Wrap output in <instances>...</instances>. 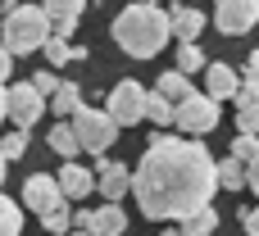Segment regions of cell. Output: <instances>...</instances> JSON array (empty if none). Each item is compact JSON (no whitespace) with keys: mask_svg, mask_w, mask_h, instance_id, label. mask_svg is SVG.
Listing matches in <instances>:
<instances>
[{"mask_svg":"<svg viewBox=\"0 0 259 236\" xmlns=\"http://www.w3.org/2000/svg\"><path fill=\"white\" fill-rule=\"evenodd\" d=\"M68 236H91V232H68Z\"/></svg>","mask_w":259,"mask_h":236,"instance_id":"cell-38","label":"cell"},{"mask_svg":"<svg viewBox=\"0 0 259 236\" xmlns=\"http://www.w3.org/2000/svg\"><path fill=\"white\" fill-rule=\"evenodd\" d=\"M9 68H14V55H9V50H5V45H0V86H5V82H9Z\"/></svg>","mask_w":259,"mask_h":236,"instance_id":"cell-34","label":"cell"},{"mask_svg":"<svg viewBox=\"0 0 259 236\" xmlns=\"http://www.w3.org/2000/svg\"><path fill=\"white\" fill-rule=\"evenodd\" d=\"M155 96H164V100L178 109V105L191 96V77H182L178 68H168V73H159V82H155Z\"/></svg>","mask_w":259,"mask_h":236,"instance_id":"cell-17","label":"cell"},{"mask_svg":"<svg viewBox=\"0 0 259 236\" xmlns=\"http://www.w3.org/2000/svg\"><path fill=\"white\" fill-rule=\"evenodd\" d=\"M23 150H27V132H9V136H0V155L14 164V159H23Z\"/></svg>","mask_w":259,"mask_h":236,"instance_id":"cell-27","label":"cell"},{"mask_svg":"<svg viewBox=\"0 0 259 236\" xmlns=\"http://www.w3.org/2000/svg\"><path fill=\"white\" fill-rule=\"evenodd\" d=\"M246 186L259 196V159H250V164H246Z\"/></svg>","mask_w":259,"mask_h":236,"instance_id":"cell-33","label":"cell"},{"mask_svg":"<svg viewBox=\"0 0 259 236\" xmlns=\"http://www.w3.org/2000/svg\"><path fill=\"white\" fill-rule=\"evenodd\" d=\"M91 173H96V191L105 196V205H118V200H123V196L132 191V168H127V164L100 159V164H96Z\"/></svg>","mask_w":259,"mask_h":236,"instance_id":"cell-10","label":"cell"},{"mask_svg":"<svg viewBox=\"0 0 259 236\" xmlns=\"http://www.w3.org/2000/svg\"><path fill=\"white\" fill-rule=\"evenodd\" d=\"M178 232H182V236H214V232H219V209H200V214H191Z\"/></svg>","mask_w":259,"mask_h":236,"instance_id":"cell-19","label":"cell"},{"mask_svg":"<svg viewBox=\"0 0 259 236\" xmlns=\"http://www.w3.org/2000/svg\"><path fill=\"white\" fill-rule=\"evenodd\" d=\"M146 86L137 82V77H123L109 96H105V114L114 118V127H132V123H141L146 118Z\"/></svg>","mask_w":259,"mask_h":236,"instance_id":"cell-6","label":"cell"},{"mask_svg":"<svg viewBox=\"0 0 259 236\" xmlns=\"http://www.w3.org/2000/svg\"><path fill=\"white\" fill-rule=\"evenodd\" d=\"M41 50H46V64H50V68H59V64H87V45L59 41V36H50Z\"/></svg>","mask_w":259,"mask_h":236,"instance_id":"cell-16","label":"cell"},{"mask_svg":"<svg viewBox=\"0 0 259 236\" xmlns=\"http://www.w3.org/2000/svg\"><path fill=\"white\" fill-rule=\"evenodd\" d=\"M219 114H223V109H219L205 91H191V96L173 109V127H178L187 141H200L205 132H214V127H219Z\"/></svg>","mask_w":259,"mask_h":236,"instance_id":"cell-5","label":"cell"},{"mask_svg":"<svg viewBox=\"0 0 259 236\" xmlns=\"http://www.w3.org/2000/svg\"><path fill=\"white\" fill-rule=\"evenodd\" d=\"M41 114H46V100L32 91V82H14V86H5V118H9L18 132H27Z\"/></svg>","mask_w":259,"mask_h":236,"instance_id":"cell-7","label":"cell"},{"mask_svg":"<svg viewBox=\"0 0 259 236\" xmlns=\"http://www.w3.org/2000/svg\"><path fill=\"white\" fill-rule=\"evenodd\" d=\"M50 109H55L59 118H73V114L82 109V86H77V82H59V91L50 96Z\"/></svg>","mask_w":259,"mask_h":236,"instance_id":"cell-18","label":"cell"},{"mask_svg":"<svg viewBox=\"0 0 259 236\" xmlns=\"http://www.w3.org/2000/svg\"><path fill=\"white\" fill-rule=\"evenodd\" d=\"M146 118H150L155 127H168V123H173V105H168L164 96L150 91V96H146Z\"/></svg>","mask_w":259,"mask_h":236,"instance_id":"cell-24","label":"cell"},{"mask_svg":"<svg viewBox=\"0 0 259 236\" xmlns=\"http://www.w3.org/2000/svg\"><path fill=\"white\" fill-rule=\"evenodd\" d=\"M214 191H219V159L209 155L205 141L155 136L141 164L132 168V196L150 223H164V218L187 223L191 214L209 209Z\"/></svg>","mask_w":259,"mask_h":236,"instance_id":"cell-1","label":"cell"},{"mask_svg":"<svg viewBox=\"0 0 259 236\" xmlns=\"http://www.w3.org/2000/svg\"><path fill=\"white\" fill-rule=\"evenodd\" d=\"M241 227H246V236H259V205H255V209H246Z\"/></svg>","mask_w":259,"mask_h":236,"instance_id":"cell-32","label":"cell"},{"mask_svg":"<svg viewBox=\"0 0 259 236\" xmlns=\"http://www.w3.org/2000/svg\"><path fill=\"white\" fill-rule=\"evenodd\" d=\"M228 159H237V164L259 159V136H241V132H237V141H232V155H228Z\"/></svg>","mask_w":259,"mask_h":236,"instance_id":"cell-26","label":"cell"},{"mask_svg":"<svg viewBox=\"0 0 259 236\" xmlns=\"http://www.w3.org/2000/svg\"><path fill=\"white\" fill-rule=\"evenodd\" d=\"M196 68H209V55H205L200 45H182V50H178V73L191 77Z\"/></svg>","mask_w":259,"mask_h":236,"instance_id":"cell-23","label":"cell"},{"mask_svg":"<svg viewBox=\"0 0 259 236\" xmlns=\"http://www.w3.org/2000/svg\"><path fill=\"white\" fill-rule=\"evenodd\" d=\"M50 41V23L41 14V5H9L0 18V45L9 55H36Z\"/></svg>","mask_w":259,"mask_h":236,"instance_id":"cell-3","label":"cell"},{"mask_svg":"<svg viewBox=\"0 0 259 236\" xmlns=\"http://www.w3.org/2000/svg\"><path fill=\"white\" fill-rule=\"evenodd\" d=\"M55 186H59L64 205H68V200H87V196L96 191V173L82 168V164H64V168L55 173Z\"/></svg>","mask_w":259,"mask_h":236,"instance_id":"cell-12","label":"cell"},{"mask_svg":"<svg viewBox=\"0 0 259 236\" xmlns=\"http://www.w3.org/2000/svg\"><path fill=\"white\" fill-rule=\"evenodd\" d=\"M0 236H23V209L9 196H0Z\"/></svg>","mask_w":259,"mask_h":236,"instance_id":"cell-22","label":"cell"},{"mask_svg":"<svg viewBox=\"0 0 259 236\" xmlns=\"http://www.w3.org/2000/svg\"><path fill=\"white\" fill-rule=\"evenodd\" d=\"M159 236H182V232H178V227H168V232H159Z\"/></svg>","mask_w":259,"mask_h":236,"instance_id":"cell-37","label":"cell"},{"mask_svg":"<svg viewBox=\"0 0 259 236\" xmlns=\"http://www.w3.org/2000/svg\"><path fill=\"white\" fill-rule=\"evenodd\" d=\"M5 177H9V159L0 155V186H5Z\"/></svg>","mask_w":259,"mask_h":236,"instance_id":"cell-35","label":"cell"},{"mask_svg":"<svg viewBox=\"0 0 259 236\" xmlns=\"http://www.w3.org/2000/svg\"><path fill=\"white\" fill-rule=\"evenodd\" d=\"M0 123H5V86H0Z\"/></svg>","mask_w":259,"mask_h":236,"instance_id":"cell-36","label":"cell"},{"mask_svg":"<svg viewBox=\"0 0 259 236\" xmlns=\"http://www.w3.org/2000/svg\"><path fill=\"white\" fill-rule=\"evenodd\" d=\"M255 100H259V86H255V82H241V86H237V96H232V105H237V109H250Z\"/></svg>","mask_w":259,"mask_h":236,"instance_id":"cell-30","label":"cell"},{"mask_svg":"<svg viewBox=\"0 0 259 236\" xmlns=\"http://www.w3.org/2000/svg\"><path fill=\"white\" fill-rule=\"evenodd\" d=\"M168 27L182 45H196V36L205 32V14L196 5H168Z\"/></svg>","mask_w":259,"mask_h":236,"instance_id":"cell-13","label":"cell"},{"mask_svg":"<svg viewBox=\"0 0 259 236\" xmlns=\"http://www.w3.org/2000/svg\"><path fill=\"white\" fill-rule=\"evenodd\" d=\"M259 23V0H219L214 9V27L223 36H246Z\"/></svg>","mask_w":259,"mask_h":236,"instance_id":"cell-8","label":"cell"},{"mask_svg":"<svg viewBox=\"0 0 259 236\" xmlns=\"http://www.w3.org/2000/svg\"><path fill=\"white\" fill-rule=\"evenodd\" d=\"M41 14H46V23H50V36L68 41V36H73V27L82 23L87 5H82V0H46V5H41Z\"/></svg>","mask_w":259,"mask_h":236,"instance_id":"cell-11","label":"cell"},{"mask_svg":"<svg viewBox=\"0 0 259 236\" xmlns=\"http://www.w3.org/2000/svg\"><path fill=\"white\" fill-rule=\"evenodd\" d=\"M219 186L232 196V191H246V164L237 159H219Z\"/></svg>","mask_w":259,"mask_h":236,"instance_id":"cell-21","label":"cell"},{"mask_svg":"<svg viewBox=\"0 0 259 236\" xmlns=\"http://www.w3.org/2000/svg\"><path fill=\"white\" fill-rule=\"evenodd\" d=\"M50 150H55V155H64V159L73 164V155H77L82 146H77V136H73V127H68V123H55V127H50Z\"/></svg>","mask_w":259,"mask_h":236,"instance_id":"cell-20","label":"cell"},{"mask_svg":"<svg viewBox=\"0 0 259 236\" xmlns=\"http://www.w3.org/2000/svg\"><path fill=\"white\" fill-rule=\"evenodd\" d=\"M109 36L118 41L123 55H132V59H155V55L173 41L168 9H159V5H150V0H137V5H127V9L109 23Z\"/></svg>","mask_w":259,"mask_h":236,"instance_id":"cell-2","label":"cell"},{"mask_svg":"<svg viewBox=\"0 0 259 236\" xmlns=\"http://www.w3.org/2000/svg\"><path fill=\"white\" fill-rule=\"evenodd\" d=\"M237 132L241 136H259V100L250 109H237Z\"/></svg>","mask_w":259,"mask_h":236,"instance_id":"cell-28","label":"cell"},{"mask_svg":"<svg viewBox=\"0 0 259 236\" xmlns=\"http://www.w3.org/2000/svg\"><path fill=\"white\" fill-rule=\"evenodd\" d=\"M41 227H46L50 236H68V232H73V209L64 205V209H55V214H46V218H41Z\"/></svg>","mask_w":259,"mask_h":236,"instance_id":"cell-25","label":"cell"},{"mask_svg":"<svg viewBox=\"0 0 259 236\" xmlns=\"http://www.w3.org/2000/svg\"><path fill=\"white\" fill-rule=\"evenodd\" d=\"M73 136H77V146L87 150V155H100L105 159V150L118 141V127H114V118L105 114V109H91V105H82L77 114H73Z\"/></svg>","mask_w":259,"mask_h":236,"instance_id":"cell-4","label":"cell"},{"mask_svg":"<svg viewBox=\"0 0 259 236\" xmlns=\"http://www.w3.org/2000/svg\"><path fill=\"white\" fill-rule=\"evenodd\" d=\"M237 86H241V73H237L232 64H209V68H205V96H209L214 105L232 100Z\"/></svg>","mask_w":259,"mask_h":236,"instance_id":"cell-14","label":"cell"},{"mask_svg":"<svg viewBox=\"0 0 259 236\" xmlns=\"http://www.w3.org/2000/svg\"><path fill=\"white\" fill-rule=\"evenodd\" d=\"M23 209H36L41 218L55 214V209H64V196H59V186H55L50 173H32L23 182Z\"/></svg>","mask_w":259,"mask_h":236,"instance_id":"cell-9","label":"cell"},{"mask_svg":"<svg viewBox=\"0 0 259 236\" xmlns=\"http://www.w3.org/2000/svg\"><path fill=\"white\" fill-rule=\"evenodd\" d=\"M91 236H127V214L118 205H105V209H91V223H87Z\"/></svg>","mask_w":259,"mask_h":236,"instance_id":"cell-15","label":"cell"},{"mask_svg":"<svg viewBox=\"0 0 259 236\" xmlns=\"http://www.w3.org/2000/svg\"><path fill=\"white\" fill-rule=\"evenodd\" d=\"M241 82H255V86H259V50L246 55V77H241Z\"/></svg>","mask_w":259,"mask_h":236,"instance_id":"cell-31","label":"cell"},{"mask_svg":"<svg viewBox=\"0 0 259 236\" xmlns=\"http://www.w3.org/2000/svg\"><path fill=\"white\" fill-rule=\"evenodd\" d=\"M32 91H36V96H41V100H46V105H50V96H55V91H59V77H55V73H50V68H41V73H36V77H32Z\"/></svg>","mask_w":259,"mask_h":236,"instance_id":"cell-29","label":"cell"}]
</instances>
